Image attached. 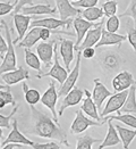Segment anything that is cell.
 Wrapping results in <instances>:
<instances>
[{
    "label": "cell",
    "mask_w": 136,
    "mask_h": 149,
    "mask_svg": "<svg viewBox=\"0 0 136 149\" xmlns=\"http://www.w3.org/2000/svg\"><path fill=\"white\" fill-rule=\"evenodd\" d=\"M30 111H31L32 118H31V126L27 129L28 133L37 136L40 138L58 140L61 143H64L66 147L70 146L68 142L66 132L50 118L47 115V113L46 114L42 113L34 106H30Z\"/></svg>",
    "instance_id": "1"
},
{
    "label": "cell",
    "mask_w": 136,
    "mask_h": 149,
    "mask_svg": "<svg viewBox=\"0 0 136 149\" xmlns=\"http://www.w3.org/2000/svg\"><path fill=\"white\" fill-rule=\"evenodd\" d=\"M1 24L5 27V34H6V41H7V51L2 58V64L0 65V75L7 72H10L16 70V54H15V47H14V42H12V34H10V30L8 27V25L6 23V21H1Z\"/></svg>",
    "instance_id": "2"
},
{
    "label": "cell",
    "mask_w": 136,
    "mask_h": 149,
    "mask_svg": "<svg viewBox=\"0 0 136 149\" xmlns=\"http://www.w3.org/2000/svg\"><path fill=\"white\" fill-rule=\"evenodd\" d=\"M81 58H82V51H78L77 52V57H76V63H75V66L73 68V71L69 73V75L66 77L65 82L62 83L60 88H59V91L57 92L58 93V97H64L66 96L73 88L75 87L77 80H78V76H79V68H81Z\"/></svg>",
    "instance_id": "3"
},
{
    "label": "cell",
    "mask_w": 136,
    "mask_h": 149,
    "mask_svg": "<svg viewBox=\"0 0 136 149\" xmlns=\"http://www.w3.org/2000/svg\"><path fill=\"white\" fill-rule=\"evenodd\" d=\"M53 59H55V63L52 64L49 72L42 73V74H37V79H42V77H46V76H51L55 80H57L60 84H62L65 82L66 77L68 76V72L64 68V66H61L60 63H59V57H58V52H57V42L55 43V48H53Z\"/></svg>",
    "instance_id": "4"
},
{
    "label": "cell",
    "mask_w": 136,
    "mask_h": 149,
    "mask_svg": "<svg viewBox=\"0 0 136 149\" xmlns=\"http://www.w3.org/2000/svg\"><path fill=\"white\" fill-rule=\"evenodd\" d=\"M57 100H58L57 89H56L55 83L51 81L49 83V88H48V89L46 90V92L41 96L40 101L42 102V105H44L46 107H48L50 111H51L56 124H58V114L56 112V104H57Z\"/></svg>",
    "instance_id": "5"
},
{
    "label": "cell",
    "mask_w": 136,
    "mask_h": 149,
    "mask_svg": "<svg viewBox=\"0 0 136 149\" xmlns=\"http://www.w3.org/2000/svg\"><path fill=\"white\" fill-rule=\"evenodd\" d=\"M103 124H104L103 122H97V121H92L91 118H87L85 114H83V112L79 109L76 112V117L70 126V132L78 134L84 132L90 126H102Z\"/></svg>",
    "instance_id": "6"
},
{
    "label": "cell",
    "mask_w": 136,
    "mask_h": 149,
    "mask_svg": "<svg viewBox=\"0 0 136 149\" xmlns=\"http://www.w3.org/2000/svg\"><path fill=\"white\" fill-rule=\"evenodd\" d=\"M127 96H128V90H125V91H122V92H117V93L110 96L109 100L107 101L103 111L101 113V116H108L112 113L118 112L123 107Z\"/></svg>",
    "instance_id": "7"
},
{
    "label": "cell",
    "mask_w": 136,
    "mask_h": 149,
    "mask_svg": "<svg viewBox=\"0 0 136 149\" xmlns=\"http://www.w3.org/2000/svg\"><path fill=\"white\" fill-rule=\"evenodd\" d=\"M103 21H101L100 23H97V25L92 29H90L86 32L85 37L83 39L82 43L79 45V47L77 48V51H82L85 48H93L98 41L101 38V32H102V29H103Z\"/></svg>",
    "instance_id": "8"
},
{
    "label": "cell",
    "mask_w": 136,
    "mask_h": 149,
    "mask_svg": "<svg viewBox=\"0 0 136 149\" xmlns=\"http://www.w3.org/2000/svg\"><path fill=\"white\" fill-rule=\"evenodd\" d=\"M55 43H56V39H52V40H50L49 42H41V43H39L37 47V57H39L40 62L43 63L46 68L50 67L51 64H52Z\"/></svg>",
    "instance_id": "9"
},
{
    "label": "cell",
    "mask_w": 136,
    "mask_h": 149,
    "mask_svg": "<svg viewBox=\"0 0 136 149\" xmlns=\"http://www.w3.org/2000/svg\"><path fill=\"white\" fill-rule=\"evenodd\" d=\"M84 97V90H81L79 88L74 87L66 96L62 100L61 105L59 107V112H58V116H61L64 115V112L68 108V107H73L78 105Z\"/></svg>",
    "instance_id": "10"
},
{
    "label": "cell",
    "mask_w": 136,
    "mask_h": 149,
    "mask_svg": "<svg viewBox=\"0 0 136 149\" xmlns=\"http://www.w3.org/2000/svg\"><path fill=\"white\" fill-rule=\"evenodd\" d=\"M73 25H74V29L75 31H76V42L74 43V50H77V48L79 47V45L82 43V41H83V39L85 37V34H86V32L90 30V29H92V27H94L97 23H91V22H87L86 19H84L82 16H77V17H75V19L72 22Z\"/></svg>",
    "instance_id": "11"
},
{
    "label": "cell",
    "mask_w": 136,
    "mask_h": 149,
    "mask_svg": "<svg viewBox=\"0 0 136 149\" xmlns=\"http://www.w3.org/2000/svg\"><path fill=\"white\" fill-rule=\"evenodd\" d=\"M8 143H17V145H26V146H33V143H34L18 130V120H16V118H14V121H12V132L2 141V146H6Z\"/></svg>",
    "instance_id": "12"
},
{
    "label": "cell",
    "mask_w": 136,
    "mask_h": 149,
    "mask_svg": "<svg viewBox=\"0 0 136 149\" xmlns=\"http://www.w3.org/2000/svg\"><path fill=\"white\" fill-rule=\"evenodd\" d=\"M134 82H135V80H134L133 75L127 71H123L113 77L112 87L116 92H122L125 90H128L134 84Z\"/></svg>",
    "instance_id": "13"
},
{
    "label": "cell",
    "mask_w": 136,
    "mask_h": 149,
    "mask_svg": "<svg viewBox=\"0 0 136 149\" xmlns=\"http://www.w3.org/2000/svg\"><path fill=\"white\" fill-rule=\"evenodd\" d=\"M28 77H30L28 71L26 68H24V67H22V66H19L18 68H16L14 71H10V72H7V73L1 74L2 81L8 87L14 86V84H16L18 82H22V81H24V80L28 79Z\"/></svg>",
    "instance_id": "14"
},
{
    "label": "cell",
    "mask_w": 136,
    "mask_h": 149,
    "mask_svg": "<svg viewBox=\"0 0 136 149\" xmlns=\"http://www.w3.org/2000/svg\"><path fill=\"white\" fill-rule=\"evenodd\" d=\"M31 21H32V17L28 15H23V14H15L14 15V24H15V27H16L17 33H18L17 38L15 40H12L14 45L18 43V41H22V39L26 34L27 29L31 24Z\"/></svg>",
    "instance_id": "15"
},
{
    "label": "cell",
    "mask_w": 136,
    "mask_h": 149,
    "mask_svg": "<svg viewBox=\"0 0 136 149\" xmlns=\"http://www.w3.org/2000/svg\"><path fill=\"white\" fill-rule=\"evenodd\" d=\"M112 96V93L106 88V86L100 81V79H95L94 80V89H93V92H92V100L93 102L95 104L97 108L100 109L103 101L107 99L108 97Z\"/></svg>",
    "instance_id": "16"
},
{
    "label": "cell",
    "mask_w": 136,
    "mask_h": 149,
    "mask_svg": "<svg viewBox=\"0 0 136 149\" xmlns=\"http://www.w3.org/2000/svg\"><path fill=\"white\" fill-rule=\"evenodd\" d=\"M57 5V9L59 12V16L61 21H68L70 17H76L79 15L82 10L79 8H75L69 2V0H55Z\"/></svg>",
    "instance_id": "17"
},
{
    "label": "cell",
    "mask_w": 136,
    "mask_h": 149,
    "mask_svg": "<svg viewBox=\"0 0 136 149\" xmlns=\"http://www.w3.org/2000/svg\"><path fill=\"white\" fill-rule=\"evenodd\" d=\"M60 55L65 64V70L68 72L70 71V64L74 59V42L72 40H66V39H61L60 40Z\"/></svg>",
    "instance_id": "18"
},
{
    "label": "cell",
    "mask_w": 136,
    "mask_h": 149,
    "mask_svg": "<svg viewBox=\"0 0 136 149\" xmlns=\"http://www.w3.org/2000/svg\"><path fill=\"white\" fill-rule=\"evenodd\" d=\"M73 21L68 19V21H61V19H57V18H42V19H35L33 21V23H31V27H43V29H48V30H57L61 26H69Z\"/></svg>",
    "instance_id": "19"
},
{
    "label": "cell",
    "mask_w": 136,
    "mask_h": 149,
    "mask_svg": "<svg viewBox=\"0 0 136 149\" xmlns=\"http://www.w3.org/2000/svg\"><path fill=\"white\" fill-rule=\"evenodd\" d=\"M127 39L126 36H123V34H117V33H110L106 30L102 29V32H101V38L98 41V43L95 45L97 48H100V47H103V46H119L124 42L125 40Z\"/></svg>",
    "instance_id": "20"
},
{
    "label": "cell",
    "mask_w": 136,
    "mask_h": 149,
    "mask_svg": "<svg viewBox=\"0 0 136 149\" xmlns=\"http://www.w3.org/2000/svg\"><path fill=\"white\" fill-rule=\"evenodd\" d=\"M84 95L85 98L83 99V104L81 106V111L88 115L91 118L95 120L97 122H100V115L98 113V108L95 106V104L93 102L92 97H91V92L88 90H84Z\"/></svg>",
    "instance_id": "21"
},
{
    "label": "cell",
    "mask_w": 136,
    "mask_h": 149,
    "mask_svg": "<svg viewBox=\"0 0 136 149\" xmlns=\"http://www.w3.org/2000/svg\"><path fill=\"white\" fill-rule=\"evenodd\" d=\"M57 10L56 7H51L50 5H32V6H25L22 8L21 12L23 15L34 16V15H52Z\"/></svg>",
    "instance_id": "22"
},
{
    "label": "cell",
    "mask_w": 136,
    "mask_h": 149,
    "mask_svg": "<svg viewBox=\"0 0 136 149\" xmlns=\"http://www.w3.org/2000/svg\"><path fill=\"white\" fill-rule=\"evenodd\" d=\"M136 114V88L133 84L128 90V96L118 114Z\"/></svg>",
    "instance_id": "23"
},
{
    "label": "cell",
    "mask_w": 136,
    "mask_h": 149,
    "mask_svg": "<svg viewBox=\"0 0 136 149\" xmlns=\"http://www.w3.org/2000/svg\"><path fill=\"white\" fill-rule=\"evenodd\" d=\"M108 122V133L104 138V140L102 141V143L100 145L98 149H104L108 147H112L116 146L120 142V139L118 137V132L115 129V125L111 123V121H107Z\"/></svg>",
    "instance_id": "24"
},
{
    "label": "cell",
    "mask_w": 136,
    "mask_h": 149,
    "mask_svg": "<svg viewBox=\"0 0 136 149\" xmlns=\"http://www.w3.org/2000/svg\"><path fill=\"white\" fill-rule=\"evenodd\" d=\"M40 30L41 27H32L27 34H25L24 38L18 45V47H24L25 49H31L34 45H37V41H40Z\"/></svg>",
    "instance_id": "25"
},
{
    "label": "cell",
    "mask_w": 136,
    "mask_h": 149,
    "mask_svg": "<svg viewBox=\"0 0 136 149\" xmlns=\"http://www.w3.org/2000/svg\"><path fill=\"white\" fill-rule=\"evenodd\" d=\"M115 129L116 131L118 132V134L120 136V139H122V142L124 145L125 149H128L133 139L136 137V130H129L127 127H123L120 125H115Z\"/></svg>",
    "instance_id": "26"
},
{
    "label": "cell",
    "mask_w": 136,
    "mask_h": 149,
    "mask_svg": "<svg viewBox=\"0 0 136 149\" xmlns=\"http://www.w3.org/2000/svg\"><path fill=\"white\" fill-rule=\"evenodd\" d=\"M81 15H82V17L84 19H86L87 22L93 23V22H97L99 19H102L104 14H103V10H102L101 7L95 6V7H91V8L84 9L83 12L81 13Z\"/></svg>",
    "instance_id": "27"
},
{
    "label": "cell",
    "mask_w": 136,
    "mask_h": 149,
    "mask_svg": "<svg viewBox=\"0 0 136 149\" xmlns=\"http://www.w3.org/2000/svg\"><path fill=\"white\" fill-rule=\"evenodd\" d=\"M23 90H24V98L25 101L30 105V106H34L41 99V95L37 89H28L27 83H23Z\"/></svg>",
    "instance_id": "28"
},
{
    "label": "cell",
    "mask_w": 136,
    "mask_h": 149,
    "mask_svg": "<svg viewBox=\"0 0 136 149\" xmlns=\"http://www.w3.org/2000/svg\"><path fill=\"white\" fill-rule=\"evenodd\" d=\"M112 120H116V121H119L122 123L126 124L127 126H130V127H134L136 130V117L130 115V114H120V115H109V117H107L104 120V122L107 121H112Z\"/></svg>",
    "instance_id": "29"
},
{
    "label": "cell",
    "mask_w": 136,
    "mask_h": 149,
    "mask_svg": "<svg viewBox=\"0 0 136 149\" xmlns=\"http://www.w3.org/2000/svg\"><path fill=\"white\" fill-rule=\"evenodd\" d=\"M25 63L27 64V66H30L31 68L33 70H37V71H41V62L39 59L37 55L31 51L30 49H25Z\"/></svg>",
    "instance_id": "30"
},
{
    "label": "cell",
    "mask_w": 136,
    "mask_h": 149,
    "mask_svg": "<svg viewBox=\"0 0 136 149\" xmlns=\"http://www.w3.org/2000/svg\"><path fill=\"white\" fill-rule=\"evenodd\" d=\"M100 141L101 140L99 139H95V138L91 137L90 134H86V136H83L82 138H78L76 149H92V146Z\"/></svg>",
    "instance_id": "31"
},
{
    "label": "cell",
    "mask_w": 136,
    "mask_h": 149,
    "mask_svg": "<svg viewBox=\"0 0 136 149\" xmlns=\"http://www.w3.org/2000/svg\"><path fill=\"white\" fill-rule=\"evenodd\" d=\"M120 27V22H119V17L113 15L111 17H109L106 22V31L110 32V33H116L118 31V29Z\"/></svg>",
    "instance_id": "32"
},
{
    "label": "cell",
    "mask_w": 136,
    "mask_h": 149,
    "mask_svg": "<svg viewBox=\"0 0 136 149\" xmlns=\"http://www.w3.org/2000/svg\"><path fill=\"white\" fill-rule=\"evenodd\" d=\"M126 16H129L130 18H133L134 21V24H135V29L136 30V0H130L126 10H125L123 14H120L118 17H126Z\"/></svg>",
    "instance_id": "33"
},
{
    "label": "cell",
    "mask_w": 136,
    "mask_h": 149,
    "mask_svg": "<svg viewBox=\"0 0 136 149\" xmlns=\"http://www.w3.org/2000/svg\"><path fill=\"white\" fill-rule=\"evenodd\" d=\"M117 1L115 0H108L103 6H102V10L103 14L107 15L108 17H111L113 15H116L117 13Z\"/></svg>",
    "instance_id": "34"
},
{
    "label": "cell",
    "mask_w": 136,
    "mask_h": 149,
    "mask_svg": "<svg viewBox=\"0 0 136 149\" xmlns=\"http://www.w3.org/2000/svg\"><path fill=\"white\" fill-rule=\"evenodd\" d=\"M99 0H78L75 1L72 5L75 8H91V7H95V5H98Z\"/></svg>",
    "instance_id": "35"
},
{
    "label": "cell",
    "mask_w": 136,
    "mask_h": 149,
    "mask_svg": "<svg viewBox=\"0 0 136 149\" xmlns=\"http://www.w3.org/2000/svg\"><path fill=\"white\" fill-rule=\"evenodd\" d=\"M17 112V107H15L12 109V112L9 115H1L0 114V127H6V129H10V120L14 116V114Z\"/></svg>",
    "instance_id": "36"
},
{
    "label": "cell",
    "mask_w": 136,
    "mask_h": 149,
    "mask_svg": "<svg viewBox=\"0 0 136 149\" xmlns=\"http://www.w3.org/2000/svg\"><path fill=\"white\" fill-rule=\"evenodd\" d=\"M15 8L12 10V14H19V12L22 10V8L25 6H32L34 5L33 3V0H15Z\"/></svg>",
    "instance_id": "37"
},
{
    "label": "cell",
    "mask_w": 136,
    "mask_h": 149,
    "mask_svg": "<svg viewBox=\"0 0 136 149\" xmlns=\"http://www.w3.org/2000/svg\"><path fill=\"white\" fill-rule=\"evenodd\" d=\"M0 98L5 100L6 104L16 105V101H15L14 97H12V92H10V89H7V90H0Z\"/></svg>",
    "instance_id": "38"
},
{
    "label": "cell",
    "mask_w": 136,
    "mask_h": 149,
    "mask_svg": "<svg viewBox=\"0 0 136 149\" xmlns=\"http://www.w3.org/2000/svg\"><path fill=\"white\" fill-rule=\"evenodd\" d=\"M15 8L14 2H0V16H5L9 13H12Z\"/></svg>",
    "instance_id": "39"
},
{
    "label": "cell",
    "mask_w": 136,
    "mask_h": 149,
    "mask_svg": "<svg viewBox=\"0 0 136 149\" xmlns=\"http://www.w3.org/2000/svg\"><path fill=\"white\" fill-rule=\"evenodd\" d=\"M32 147L34 149H61L59 145L55 141H50L47 143H33Z\"/></svg>",
    "instance_id": "40"
},
{
    "label": "cell",
    "mask_w": 136,
    "mask_h": 149,
    "mask_svg": "<svg viewBox=\"0 0 136 149\" xmlns=\"http://www.w3.org/2000/svg\"><path fill=\"white\" fill-rule=\"evenodd\" d=\"M127 39L130 43V46L133 47L134 51L136 52V30L134 27L128 26V32H127Z\"/></svg>",
    "instance_id": "41"
},
{
    "label": "cell",
    "mask_w": 136,
    "mask_h": 149,
    "mask_svg": "<svg viewBox=\"0 0 136 149\" xmlns=\"http://www.w3.org/2000/svg\"><path fill=\"white\" fill-rule=\"evenodd\" d=\"M7 41H6V39L2 37V34H1V30H0V56L1 57H3V55L6 54V51H7Z\"/></svg>",
    "instance_id": "42"
},
{
    "label": "cell",
    "mask_w": 136,
    "mask_h": 149,
    "mask_svg": "<svg viewBox=\"0 0 136 149\" xmlns=\"http://www.w3.org/2000/svg\"><path fill=\"white\" fill-rule=\"evenodd\" d=\"M82 56L85 59H91L95 56V50L94 48H85L84 50H82Z\"/></svg>",
    "instance_id": "43"
},
{
    "label": "cell",
    "mask_w": 136,
    "mask_h": 149,
    "mask_svg": "<svg viewBox=\"0 0 136 149\" xmlns=\"http://www.w3.org/2000/svg\"><path fill=\"white\" fill-rule=\"evenodd\" d=\"M50 36H51V31H50V30L41 27V30H40V40L47 41V40L50 39Z\"/></svg>",
    "instance_id": "44"
},
{
    "label": "cell",
    "mask_w": 136,
    "mask_h": 149,
    "mask_svg": "<svg viewBox=\"0 0 136 149\" xmlns=\"http://www.w3.org/2000/svg\"><path fill=\"white\" fill-rule=\"evenodd\" d=\"M16 148H22V145H17V143H8L6 146H3L2 149H16Z\"/></svg>",
    "instance_id": "45"
},
{
    "label": "cell",
    "mask_w": 136,
    "mask_h": 149,
    "mask_svg": "<svg viewBox=\"0 0 136 149\" xmlns=\"http://www.w3.org/2000/svg\"><path fill=\"white\" fill-rule=\"evenodd\" d=\"M6 105H7V104H6V101H5L3 99H1V98H0V109H2V108L6 106Z\"/></svg>",
    "instance_id": "46"
},
{
    "label": "cell",
    "mask_w": 136,
    "mask_h": 149,
    "mask_svg": "<svg viewBox=\"0 0 136 149\" xmlns=\"http://www.w3.org/2000/svg\"><path fill=\"white\" fill-rule=\"evenodd\" d=\"M7 89H10V87H8V86H2V84H0V90H7Z\"/></svg>",
    "instance_id": "47"
},
{
    "label": "cell",
    "mask_w": 136,
    "mask_h": 149,
    "mask_svg": "<svg viewBox=\"0 0 136 149\" xmlns=\"http://www.w3.org/2000/svg\"><path fill=\"white\" fill-rule=\"evenodd\" d=\"M2 138V130H1V127H0V139Z\"/></svg>",
    "instance_id": "48"
},
{
    "label": "cell",
    "mask_w": 136,
    "mask_h": 149,
    "mask_svg": "<svg viewBox=\"0 0 136 149\" xmlns=\"http://www.w3.org/2000/svg\"><path fill=\"white\" fill-rule=\"evenodd\" d=\"M43 1H46V5H50L49 1H48V0H43Z\"/></svg>",
    "instance_id": "49"
},
{
    "label": "cell",
    "mask_w": 136,
    "mask_h": 149,
    "mask_svg": "<svg viewBox=\"0 0 136 149\" xmlns=\"http://www.w3.org/2000/svg\"><path fill=\"white\" fill-rule=\"evenodd\" d=\"M72 1H73V2H75V1H78V0H72Z\"/></svg>",
    "instance_id": "50"
},
{
    "label": "cell",
    "mask_w": 136,
    "mask_h": 149,
    "mask_svg": "<svg viewBox=\"0 0 136 149\" xmlns=\"http://www.w3.org/2000/svg\"><path fill=\"white\" fill-rule=\"evenodd\" d=\"M134 86H135V88H136V81L134 82Z\"/></svg>",
    "instance_id": "51"
},
{
    "label": "cell",
    "mask_w": 136,
    "mask_h": 149,
    "mask_svg": "<svg viewBox=\"0 0 136 149\" xmlns=\"http://www.w3.org/2000/svg\"><path fill=\"white\" fill-rule=\"evenodd\" d=\"M1 26H2V24H0V29H1Z\"/></svg>",
    "instance_id": "52"
},
{
    "label": "cell",
    "mask_w": 136,
    "mask_h": 149,
    "mask_svg": "<svg viewBox=\"0 0 136 149\" xmlns=\"http://www.w3.org/2000/svg\"><path fill=\"white\" fill-rule=\"evenodd\" d=\"M0 57H1V56H0ZM1 58H3V57H1Z\"/></svg>",
    "instance_id": "53"
},
{
    "label": "cell",
    "mask_w": 136,
    "mask_h": 149,
    "mask_svg": "<svg viewBox=\"0 0 136 149\" xmlns=\"http://www.w3.org/2000/svg\"><path fill=\"white\" fill-rule=\"evenodd\" d=\"M0 59H2V58H1V57H0Z\"/></svg>",
    "instance_id": "54"
},
{
    "label": "cell",
    "mask_w": 136,
    "mask_h": 149,
    "mask_svg": "<svg viewBox=\"0 0 136 149\" xmlns=\"http://www.w3.org/2000/svg\"><path fill=\"white\" fill-rule=\"evenodd\" d=\"M107 1H108V0H107Z\"/></svg>",
    "instance_id": "55"
}]
</instances>
